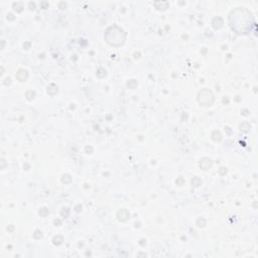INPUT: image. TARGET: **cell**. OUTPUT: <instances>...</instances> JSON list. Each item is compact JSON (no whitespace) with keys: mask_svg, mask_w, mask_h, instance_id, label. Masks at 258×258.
Segmentation results:
<instances>
[{"mask_svg":"<svg viewBox=\"0 0 258 258\" xmlns=\"http://www.w3.org/2000/svg\"><path fill=\"white\" fill-rule=\"evenodd\" d=\"M105 39L109 44L114 47H119L123 44L125 41V33L123 30L118 27V26L114 25L109 27L105 33Z\"/></svg>","mask_w":258,"mask_h":258,"instance_id":"6da1fadb","label":"cell"},{"mask_svg":"<svg viewBox=\"0 0 258 258\" xmlns=\"http://www.w3.org/2000/svg\"><path fill=\"white\" fill-rule=\"evenodd\" d=\"M39 214H41V216H47V215L49 214V210H47V209H46V208L41 209V211H39Z\"/></svg>","mask_w":258,"mask_h":258,"instance_id":"52a82bcc","label":"cell"},{"mask_svg":"<svg viewBox=\"0 0 258 258\" xmlns=\"http://www.w3.org/2000/svg\"><path fill=\"white\" fill-rule=\"evenodd\" d=\"M200 166H201L203 169H205V171H207V169H210V167L212 166L211 159H209V158H203V159L201 160V163H200Z\"/></svg>","mask_w":258,"mask_h":258,"instance_id":"277c9868","label":"cell"},{"mask_svg":"<svg viewBox=\"0 0 258 258\" xmlns=\"http://www.w3.org/2000/svg\"><path fill=\"white\" fill-rule=\"evenodd\" d=\"M198 101L203 106H211L214 102V95L207 89L202 90L198 95Z\"/></svg>","mask_w":258,"mask_h":258,"instance_id":"7a4b0ae2","label":"cell"},{"mask_svg":"<svg viewBox=\"0 0 258 258\" xmlns=\"http://www.w3.org/2000/svg\"><path fill=\"white\" fill-rule=\"evenodd\" d=\"M117 217H118V219L122 221V222H124V221L128 220V218L130 217V214L128 213V211L125 209H122L120 210L118 213H117Z\"/></svg>","mask_w":258,"mask_h":258,"instance_id":"3957f363","label":"cell"},{"mask_svg":"<svg viewBox=\"0 0 258 258\" xmlns=\"http://www.w3.org/2000/svg\"><path fill=\"white\" fill-rule=\"evenodd\" d=\"M27 77H28V74L25 70H19L16 73V78L19 80L20 82H24L25 80L27 79Z\"/></svg>","mask_w":258,"mask_h":258,"instance_id":"5b68a950","label":"cell"},{"mask_svg":"<svg viewBox=\"0 0 258 258\" xmlns=\"http://www.w3.org/2000/svg\"><path fill=\"white\" fill-rule=\"evenodd\" d=\"M214 135H212V137H213V139L214 140H216V141H220L221 139H222V135H221V133L220 132H218V131H215L214 133H213Z\"/></svg>","mask_w":258,"mask_h":258,"instance_id":"8992f818","label":"cell"}]
</instances>
